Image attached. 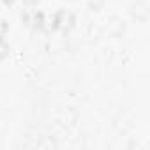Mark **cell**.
<instances>
[{
	"instance_id": "cell-1",
	"label": "cell",
	"mask_w": 150,
	"mask_h": 150,
	"mask_svg": "<svg viewBox=\"0 0 150 150\" xmlns=\"http://www.w3.org/2000/svg\"><path fill=\"white\" fill-rule=\"evenodd\" d=\"M9 55V44L4 37V34H0V60H4Z\"/></svg>"
},
{
	"instance_id": "cell-2",
	"label": "cell",
	"mask_w": 150,
	"mask_h": 150,
	"mask_svg": "<svg viewBox=\"0 0 150 150\" xmlns=\"http://www.w3.org/2000/svg\"><path fill=\"white\" fill-rule=\"evenodd\" d=\"M2 2H6V4H14L16 0H2Z\"/></svg>"
}]
</instances>
